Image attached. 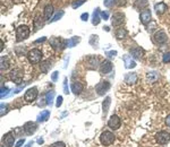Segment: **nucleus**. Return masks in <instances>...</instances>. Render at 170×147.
I'll list each match as a JSON object with an SVG mask.
<instances>
[{"label":"nucleus","mask_w":170,"mask_h":147,"mask_svg":"<svg viewBox=\"0 0 170 147\" xmlns=\"http://www.w3.org/2000/svg\"><path fill=\"white\" fill-rule=\"evenodd\" d=\"M159 79V73L157 71H149L146 74V80L150 83H155Z\"/></svg>","instance_id":"393cba45"},{"label":"nucleus","mask_w":170,"mask_h":147,"mask_svg":"<svg viewBox=\"0 0 170 147\" xmlns=\"http://www.w3.org/2000/svg\"><path fill=\"white\" fill-rule=\"evenodd\" d=\"M64 93L67 94V95L69 94V90H68V80L66 77L64 78Z\"/></svg>","instance_id":"58836bf2"},{"label":"nucleus","mask_w":170,"mask_h":147,"mask_svg":"<svg viewBox=\"0 0 170 147\" xmlns=\"http://www.w3.org/2000/svg\"><path fill=\"white\" fill-rule=\"evenodd\" d=\"M62 104V96H58L57 97V102H56V107H60Z\"/></svg>","instance_id":"c03bdc74"},{"label":"nucleus","mask_w":170,"mask_h":147,"mask_svg":"<svg viewBox=\"0 0 170 147\" xmlns=\"http://www.w3.org/2000/svg\"><path fill=\"white\" fill-rule=\"evenodd\" d=\"M86 66L91 70H95L99 66V59L95 56H89L86 58Z\"/></svg>","instance_id":"9b49d317"},{"label":"nucleus","mask_w":170,"mask_h":147,"mask_svg":"<svg viewBox=\"0 0 170 147\" xmlns=\"http://www.w3.org/2000/svg\"><path fill=\"white\" fill-rule=\"evenodd\" d=\"M50 45L55 50H62L68 46V40H62L61 37H51Z\"/></svg>","instance_id":"f257e3e1"},{"label":"nucleus","mask_w":170,"mask_h":147,"mask_svg":"<svg viewBox=\"0 0 170 147\" xmlns=\"http://www.w3.org/2000/svg\"><path fill=\"white\" fill-rule=\"evenodd\" d=\"M113 4H115V0H103V5L108 7V8H110V7H112Z\"/></svg>","instance_id":"ea45409f"},{"label":"nucleus","mask_w":170,"mask_h":147,"mask_svg":"<svg viewBox=\"0 0 170 147\" xmlns=\"http://www.w3.org/2000/svg\"><path fill=\"white\" fill-rule=\"evenodd\" d=\"M10 79L14 83H16V84H21L23 80L22 70H19V69H14L10 73Z\"/></svg>","instance_id":"f8f14e48"},{"label":"nucleus","mask_w":170,"mask_h":147,"mask_svg":"<svg viewBox=\"0 0 170 147\" xmlns=\"http://www.w3.org/2000/svg\"><path fill=\"white\" fill-rule=\"evenodd\" d=\"M167 9H168V6L166 5L164 2H159V4H155V6H154V10L157 11L158 15L164 14Z\"/></svg>","instance_id":"412c9836"},{"label":"nucleus","mask_w":170,"mask_h":147,"mask_svg":"<svg viewBox=\"0 0 170 147\" xmlns=\"http://www.w3.org/2000/svg\"><path fill=\"white\" fill-rule=\"evenodd\" d=\"M86 0H76L75 2H73V5H72V7L73 8H78V7H81V6L84 4Z\"/></svg>","instance_id":"4c0bfd02"},{"label":"nucleus","mask_w":170,"mask_h":147,"mask_svg":"<svg viewBox=\"0 0 170 147\" xmlns=\"http://www.w3.org/2000/svg\"><path fill=\"white\" fill-rule=\"evenodd\" d=\"M143 2H141V0H137L136 1V7H138V8H144V7H146L147 6V0H142Z\"/></svg>","instance_id":"c9c22d12"},{"label":"nucleus","mask_w":170,"mask_h":147,"mask_svg":"<svg viewBox=\"0 0 170 147\" xmlns=\"http://www.w3.org/2000/svg\"><path fill=\"white\" fill-rule=\"evenodd\" d=\"M8 92H9V88L8 87H1V93H0V97L1 98H4V97H6V96L8 95Z\"/></svg>","instance_id":"e433bc0d"},{"label":"nucleus","mask_w":170,"mask_h":147,"mask_svg":"<svg viewBox=\"0 0 170 147\" xmlns=\"http://www.w3.org/2000/svg\"><path fill=\"white\" fill-rule=\"evenodd\" d=\"M41 19H42V18H40V17H36V18L34 19V26H35V29H39L40 27L43 26V23H42Z\"/></svg>","instance_id":"72a5a7b5"},{"label":"nucleus","mask_w":170,"mask_h":147,"mask_svg":"<svg viewBox=\"0 0 170 147\" xmlns=\"http://www.w3.org/2000/svg\"><path fill=\"white\" fill-rule=\"evenodd\" d=\"M137 82V75L136 73H128L125 75V83L127 84H135Z\"/></svg>","instance_id":"aec40b11"},{"label":"nucleus","mask_w":170,"mask_h":147,"mask_svg":"<svg viewBox=\"0 0 170 147\" xmlns=\"http://www.w3.org/2000/svg\"><path fill=\"white\" fill-rule=\"evenodd\" d=\"M81 19H82L83 22H86V21L89 19V14H87V12H84V14H82V15H81Z\"/></svg>","instance_id":"de8ad7c7"},{"label":"nucleus","mask_w":170,"mask_h":147,"mask_svg":"<svg viewBox=\"0 0 170 147\" xmlns=\"http://www.w3.org/2000/svg\"><path fill=\"white\" fill-rule=\"evenodd\" d=\"M109 88H110V83L107 82V80H102L95 86V90L98 93V95H104V93L108 92Z\"/></svg>","instance_id":"0eeeda50"},{"label":"nucleus","mask_w":170,"mask_h":147,"mask_svg":"<svg viewBox=\"0 0 170 147\" xmlns=\"http://www.w3.org/2000/svg\"><path fill=\"white\" fill-rule=\"evenodd\" d=\"M101 11H100V8L98 7V8H95L94 9V11H93V15H92V24L94 25V26H96V25H99L100 24V22H101Z\"/></svg>","instance_id":"f3484780"},{"label":"nucleus","mask_w":170,"mask_h":147,"mask_svg":"<svg viewBox=\"0 0 170 147\" xmlns=\"http://www.w3.org/2000/svg\"><path fill=\"white\" fill-rule=\"evenodd\" d=\"M58 75H59L58 71H53L52 75H51V80H52V82H57V79H58Z\"/></svg>","instance_id":"49530a36"},{"label":"nucleus","mask_w":170,"mask_h":147,"mask_svg":"<svg viewBox=\"0 0 170 147\" xmlns=\"http://www.w3.org/2000/svg\"><path fill=\"white\" fill-rule=\"evenodd\" d=\"M50 67H51V65H50V62L49 61H43V62H41V65H40L41 71H42V73H44V74L48 73V69H49Z\"/></svg>","instance_id":"7c9ffc66"},{"label":"nucleus","mask_w":170,"mask_h":147,"mask_svg":"<svg viewBox=\"0 0 170 147\" xmlns=\"http://www.w3.org/2000/svg\"><path fill=\"white\" fill-rule=\"evenodd\" d=\"M70 88H72V92H73L75 95H79V94L83 92V85L81 84V83L75 82V83H73V84H72Z\"/></svg>","instance_id":"5701e85b"},{"label":"nucleus","mask_w":170,"mask_h":147,"mask_svg":"<svg viewBox=\"0 0 170 147\" xmlns=\"http://www.w3.org/2000/svg\"><path fill=\"white\" fill-rule=\"evenodd\" d=\"M32 145H33V141H28L27 144H26V146H25V147H31V146H32Z\"/></svg>","instance_id":"603ef678"},{"label":"nucleus","mask_w":170,"mask_h":147,"mask_svg":"<svg viewBox=\"0 0 170 147\" xmlns=\"http://www.w3.org/2000/svg\"><path fill=\"white\" fill-rule=\"evenodd\" d=\"M115 135L110 131H103L101 135H100V141H101L102 145L104 146H109L111 145L113 141H115Z\"/></svg>","instance_id":"20e7f679"},{"label":"nucleus","mask_w":170,"mask_h":147,"mask_svg":"<svg viewBox=\"0 0 170 147\" xmlns=\"http://www.w3.org/2000/svg\"><path fill=\"white\" fill-rule=\"evenodd\" d=\"M45 40H47V37H45V36H43V37H41V39L36 40V41H35V43H40V42H44Z\"/></svg>","instance_id":"8fccbe9b"},{"label":"nucleus","mask_w":170,"mask_h":147,"mask_svg":"<svg viewBox=\"0 0 170 147\" xmlns=\"http://www.w3.org/2000/svg\"><path fill=\"white\" fill-rule=\"evenodd\" d=\"M79 41H81L79 36H74V37H70V39L68 40V48H74L77 43H79Z\"/></svg>","instance_id":"c85d7f7f"},{"label":"nucleus","mask_w":170,"mask_h":147,"mask_svg":"<svg viewBox=\"0 0 170 147\" xmlns=\"http://www.w3.org/2000/svg\"><path fill=\"white\" fill-rule=\"evenodd\" d=\"M129 52L132 54V58H134V59H141L142 57L144 56V50L141 46H134L130 49Z\"/></svg>","instance_id":"dca6fc26"},{"label":"nucleus","mask_w":170,"mask_h":147,"mask_svg":"<svg viewBox=\"0 0 170 147\" xmlns=\"http://www.w3.org/2000/svg\"><path fill=\"white\" fill-rule=\"evenodd\" d=\"M38 94H39L38 88H36V87H31V88H28V90L25 92L24 100H25L26 102H33V101H35V100H36Z\"/></svg>","instance_id":"423d86ee"},{"label":"nucleus","mask_w":170,"mask_h":147,"mask_svg":"<svg viewBox=\"0 0 170 147\" xmlns=\"http://www.w3.org/2000/svg\"><path fill=\"white\" fill-rule=\"evenodd\" d=\"M110 104H111V98L107 96L106 98H104V101L102 103V111H103V117H106L108 114V111H109V109H110Z\"/></svg>","instance_id":"4be33fe9"},{"label":"nucleus","mask_w":170,"mask_h":147,"mask_svg":"<svg viewBox=\"0 0 170 147\" xmlns=\"http://www.w3.org/2000/svg\"><path fill=\"white\" fill-rule=\"evenodd\" d=\"M112 70V63L109 61V60H104L101 62L100 65V73L102 75H107Z\"/></svg>","instance_id":"2eb2a0df"},{"label":"nucleus","mask_w":170,"mask_h":147,"mask_svg":"<svg viewBox=\"0 0 170 147\" xmlns=\"http://www.w3.org/2000/svg\"><path fill=\"white\" fill-rule=\"evenodd\" d=\"M106 54H107L109 58H115V57L117 56V51H108Z\"/></svg>","instance_id":"a18cd8bd"},{"label":"nucleus","mask_w":170,"mask_h":147,"mask_svg":"<svg viewBox=\"0 0 170 147\" xmlns=\"http://www.w3.org/2000/svg\"><path fill=\"white\" fill-rule=\"evenodd\" d=\"M64 15H65V11H62V10L58 11L56 15L52 17V19H50V22L53 23V22H57V21H59V19H60V18H61Z\"/></svg>","instance_id":"2f4dec72"},{"label":"nucleus","mask_w":170,"mask_h":147,"mask_svg":"<svg viewBox=\"0 0 170 147\" xmlns=\"http://www.w3.org/2000/svg\"><path fill=\"white\" fill-rule=\"evenodd\" d=\"M101 18H102V19H104V21L109 19V12H108L107 10L101 11Z\"/></svg>","instance_id":"a19ab883"},{"label":"nucleus","mask_w":170,"mask_h":147,"mask_svg":"<svg viewBox=\"0 0 170 147\" xmlns=\"http://www.w3.org/2000/svg\"><path fill=\"white\" fill-rule=\"evenodd\" d=\"M152 40L155 44H163V43L167 42L168 37H167V34L164 33V31L160 29V31H158L157 33L153 35Z\"/></svg>","instance_id":"39448f33"},{"label":"nucleus","mask_w":170,"mask_h":147,"mask_svg":"<svg viewBox=\"0 0 170 147\" xmlns=\"http://www.w3.org/2000/svg\"><path fill=\"white\" fill-rule=\"evenodd\" d=\"M98 43H99V36L98 35H91L90 36V44L93 48H98Z\"/></svg>","instance_id":"c756f323"},{"label":"nucleus","mask_w":170,"mask_h":147,"mask_svg":"<svg viewBox=\"0 0 170 147\" xmlns=\"http://www.w3.org/2000/svg\"><path fill=\"white\" fill-rule=\"evenodd\" d=\"M166 123H167V126L168 127H170V114L166 118Z\"/></svg>","instance_id":"3c124183"},{"label":"nucleus","mask_w":170,"mask_h":147,"mask_svg":"<svg viewBox=\"0 0 170 147\" xmlns=\"http://www.w3.org/2000/svg\"><path fill=\"white\" fill-rule=\"evenodd\" d=\"M27 59L32 65L39 63V62L42 60V52H41L39 49H32V50L27 53Z\"/></svg>","instance_id":"f03ea898"},{"label":"nucleus","mask_w":170,"mask_h":147,"mask_svg":"<svg viewBox=\"0 0 170 147\" xmlns=\"http://www.w3.org/2000/svg\"><path fill=\"white\" fill-rule=\"evenodd\" d=\"M25 144V140L24 139H21V140H18L16 143V145H15V147H22L23 145Z\"/></svg>","instance_id":"09e8293b"},{"label":"nucleus","mask_w":170,"mask_h":147,"mask_svg":"<svg viewBox=\"0 0 170 147\" xmlns=\"http://www.w3.org/2000/svg\"><path fill=\"white\" fill-rule=\"evenodd\" d=\"M104 28V29H106V31H107V32H109V31H110V28L108 27V26H106V27H103Z\"/></svg>","instance_id":"6e6d98bb"},{"label":"nucleus","mask_w":170,"mask_h":147,"mask_svg":"<svg viewBox=\"0 0 170 147\" xmlns=\"http://www.w3.org/2000/svg\"><path fill=\"white\" fill-rule=\"evenodd\" d=\"M155 139L159 144L161 145H166L170 141V134L167 131H160L155 135Z\"/></svg>","instance_id":"6e6552de"},{"label":"nucleus","mask_w":170,"mask_h":147,"mask_svg":"<svg viewBox=\"0 0 170 147\" xmlns=\"http://www.w3.org/2000/svg\"><path fill=\"white\" fill-rule=\"evenodd\" d=\"M163 62L164 63H167V62H170V52H167V53H164L163 54Z\"/></svg>","instance_id":"79ce46f5"},{"label":"nucleus","mask_w":170,"mask_h":147,"mask_svg":"<svg viewBox=\"0 0 170 147\" xmlns=\"http://www.w3.org/2000/svg\"><path fill=\"white\" fill-rule=\"evenodd\" d=\"M151 18H152V14H151V10L150 9H144V10L141 12L140 15V19H141V23L146 25L149 23L151 22Z\"/></svg>","instance_id":"4468645a"},{"label":"nucleus","mask_w":170,"mask_h":147,"mask_svg":"<svg viewBox=\"0 0 170 147\" xmlns=\"http://www.w3.org/2000/svg\"><path fill=\"white\" fill-rule=\"evenodd\" d=\"M9 67V62H8V59L7 58H4L1 57V70H6L7 68Z\"/></svg>","instance_id":"473e14b6"},{"label":"nucleus","mask_w":170,"mask_h":147,"mask_svg":"<svg viewBox=\"0 0 170 147\" xmlns=\"http://www.w3.org/2000/svg\"><path fill=\"white\" fill-rule=\"evenodd\" d=\"M0 43H1V48H0V50L2 51V50H4V42H2V41H1V42H0Z\"/></svg>","instance_id":"5fc2aeb1"},{"label":"nucleus","mask_w":170,"mask_h":147,"mask_svg":"<svg viewBox=\"0 0 170 147\" xmlns=\"http://www.w3.org/2000/svg\"><path fill=\"white\" fill-rule=\"evenodd\" d=\"M49 117H50V111L49 110H44V111H42L38 115V121L39 122H44V121H47L49 119Z\"/></svg>","instance_id":"a878e982"},{"label":"nucleus","mask_w":170,"mask_h":147,"mask_svg":"<svg viewBox=\"0 0 170 147\" xmlns=\"http://www.w3.org/2000/svg\"><path fill=\"white\" fill-rule=\"evenodd\" d=\"M30 35V28L26 25H21L16 28V41L21 42L23 40L27 39Z\"/></svg>","instance_id":"7ed1b4c3"},{"label":"nucleus","mask_w":170,"mask_h":147,"mask_svg":"<svg viewBox=\"0 0 170 147\" xmlns=\"http://www.w3.org/2000/svg\"><path fill=\"white\" fill-rule=\"evenodd\" d=\"M53 97H55V92H53V90L47 92V94H45V101H47V104H48V105H51V104H52Z\"/></svg>","instance_id":"cd10ccee"},{"label":"nucleus","mask_w":170,"mask_h":147,"mask_svg":"<svg viewBox=\"0 0 170 147\" xmlns=\"http://www.w3.org/2000/svg\"><path fill=\"white\" fill-rule=\"evenodd\" d=\"M23 129H24V131H25L26 135H33L34 132L36 131V129H38V126H36L35 122L28 121V122H26V123L24 124Z\"/></svg>","instance_id":"ddd939ff"},{"label":"nucleus","mask_w":170,"mask_h":147,"mask_svg":"<svg viewBox=\"0 0 170 147\" xmlns=\"http://www.w3.org/2000/svg\"><path fill=\"white\" fill-rule=\"evenodd\" d=\"M127 31L125 29V28H118L117 31H116V37L119 40H123V39H126L127 37Z\"/></svg>","instance_id":"bb28decb"},{"label":"nucleus","mask_w":170,"mask_h":147,"mask_svg":"<svg viewBox=\"0 0 170 147\" xmlns=\"http://www.w3.org/2000/svg\"><path fill=\"white\" fill-rule=\"evenodd\" d=\"M123 59H124L125 68H127V69H132V68L136 67V62L134 61V59H133L130 56H128V54H125V56L123 57Z\"/></svg>","instance_id":"a211bd4d"},{"label":"nucleus","mask_w":170,"mask_h":147,"mask_svg":"<svg viewBox=\"0 0 170 147\" xmlns=\"http://www.w3.org/2000/svg\"><path fill=\"white\" fill-rule=\"evenodd\" d=\"M14 141H15V136H14L13 132H7L4 136V143H5L6 146L13 147L14 146Z\"/></svg>","instance_id":"6ab92c4d"},{"label":"nucleus","mask_w":170,"mask_h":147,"mask_svg":"<svg viewBox=\"0 0 170 147\" xmlns=\"http://www.w3.org/2000/svg\"><path fill=\"white\" fill-rule=\"evenodd\" d=\"M0 107H1V111H0V115L1 117H4L6 113L8 112V104H5V103H1V105H0Z\"/></svg>","instance_id":"f704fd0d"},{"label":"nucleus","mask_w":170,"mask_h":147,"mask_svg":"<svg viewBox=\"0 0 170 147\" xmlns=\"http://www.w3.org/2000/svg\"><path fill=\"white\" fill-rule=\"evenodd\" d=\"M38 144H40V145H41V144H43V139H42V138L38 139Z\"/></svg>","instance_id":"864d4df0"},{"label":"nucleus","mask_w":170,"mask_h":147,"mask_svg":"<svg viewBox=\"0 0 170 147\" xmlns=\"http://www.w3.org/2000/svg\"><path fill=\"white\" fill-rule=\"evenodd\" d=\"M120 124H121V120L118 115H111L109 121H108V126L113 130H117L120 128Z\"/></svg>","instance_id":"9d476101"},{"label":"nucleus","mask_w":170,"mask_h":147,"mask_svg":"<svg viewBox=\"0 0 170 147\" xmlns=\"http://www.w3.org/2000/svg\"><path fill=\"white\" fill-rule=\"evenodd\" d=\"M53 15V6L52 5H47L44 7V21H49Z\"/></svg>","instance_id":"b1692460"},{"label":"nucleus","mask_w":170,"mask_h":147,"mask_svg":"<svg viewBox=\"0 0 170 147\" xmlns=\"http://www.w3.org/2000/svg\"><path fill=\"white\" fill-rule=\"evenodd\" d=\"M50 147H65V144L62 141H57V143H53Z\"/></svg>","instance_id":"37998d69"},{"label":"nucleus","mask_w":170,"mask_h":147,"mask_svg":"<svg viewBox=\"0 0 170 147\" xmlns=\"http://www.w3.org/2000/svg\"><path fill=\"white\" fill-rule=\"evenodd\" d=\"M125 22V15L123 12H115L111 17L112 26H121Z\"/></svg>","instance_id":"1a4fd4ad"}]
</instances>
